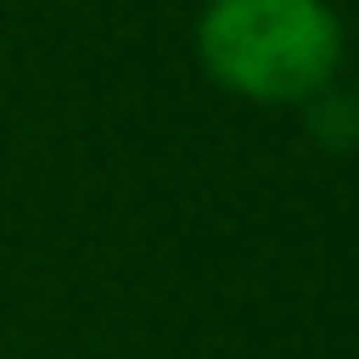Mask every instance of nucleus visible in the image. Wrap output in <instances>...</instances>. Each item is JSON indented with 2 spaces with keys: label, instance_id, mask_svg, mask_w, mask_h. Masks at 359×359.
<instances>
[{
  "label": "nucleus",
  "instance_id": "obj_1",
  "mask_svg": "<svg viewBox=\"0 0 359 359\" xmlns=\"http://www.w3.org/2000/svg\"><path fill=\"white\" fill-rule=\"evenodd\" d=\"M348 29L330 0H206L194 59L206 83L253 107H312L336 83Z\"/></svg>",
  "mask_w": 359,
  "mask_h": 359
}]
</instances>
